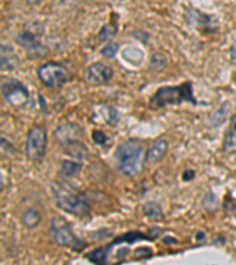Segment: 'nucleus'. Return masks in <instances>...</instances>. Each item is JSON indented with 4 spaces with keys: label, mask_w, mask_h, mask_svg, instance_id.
Returning a JSON list of instances; mask_svg holds the SVG:
<instances>
[{
    "label": "nucleus",
    "mask_w": 236,
    "mask_h": 265,
    "mask_svg": "<svg viewBox=\"0 0 236 265\" xmlns=\"http://www.w3.org/2000/svg\"><path fill=\"white\" fill-rule=\"evenodd\" d=\"M51 193L56 205L68 214L77 218L91 216V202L88 193L82 192L66 180H56L51 184Z\"/></svg>",
    "instance_id": "f257e3e1"
},
{
    "label": "nucleus",
    "mask_w": 236,
    "mask_h": 265,
    "mask_svg": "<svg viewBox=\"0 0 236 265\" xmlns=\"http://www.w3.org/2000/svg\"><path fill=\"white\" fill-rule=\"evenodd\" d=\"M145 153V144L139 139H128L119 144L115 152L119 172L129 178L139 176L147 164Z\"/></svg>",
    "instance_id": "f03ea898"
},
{
    "label": "nucleus",
    "mask_w": 236,
    "mask_h": 265,
    "mask_svg": "<svg viewBox=\"0 0 236 265\" xmlns=\"http://www.w3.org/2000/svg\"><path fill=\"white\" fill-rule=\"evenodd\" d=\"M189 103L191 105H199L194 96V85L191 82H184L175 86H163L156 91L149 99L148 107L154 111L165 109L168 106L181 105Z\"/></svg>",
    "instance_id": "7ed1b4c3"
},
{
    "label": "nucleus",
    "mask_w": 236,
    "mask_h": 265,
    "mask_svg": "<svg viewBox=\"0 0 236 265\" xmlns=\"http://www.w3.org/2000/svg\"><path fill=\"white\" fill-rule=\"evenodd\" d=\"M164 232L163 229L154 227V229H149L148 232H142V231H129V232L122 233L115 238L114 240L110 241L109 244L103 246H98L96 249L91 250L88 254H85V259L91 261L92 264H99L105 265L109 261V256H110L112 249L115 246L121 245V244H131L137 243V241H155L162 236Z\"/></svg>",
    "instance_id": "20e7f679"
},
{
    "label": "nucleus",
    "mask_w": 236,
    "mask_h": 265,
    "mask_svg": "<svg viewBox=\"0 0 236 265\" xmlns=\"http://www.w3.org/2000/svg\"><path fill=\"white\" fill-rule=\"evenodd\" d=\"M49 234L56 245L75 252L81 253L89 246L88 241L78 237L72 229L71 224L62 216H55L50 220Z\"/></svg>",
    "instance_id": "39448f33"
},
{
    "label": "nucleus",
    "mask_w": 236,
    "mask_h": 265,
    "mask_svg": "<svg viewBox=\"0 0 236 265\" xmlns=\"http://www.w3.org/2000/svg\"><path fill=\"white\" fill-rule=\"evenodd\" d=\"M39 82L49 90H61L72 78L71 72L64 64L59 62H48L37 70Z\"/></svg>",
    "instance_id": "423d86ee"
},
{
    "label": "nucleus",
    "mask_w": 236,
    "mask_h": 265,
    "mask_svg": "<svg viewBox=\"0 0 236 265\" xmlns=\"http://www.w3.org/2000/svg\"><path fill=\"white\" fill-rule=\"evenodd\" d=\"M49 136L44 125H33L28 131L25 142V156L31 163H41L48 151Z\"/></svg>",
    "instance_id": "0eeeda50"
},
{
    "label": "nucleus",
    "mask_w": 236,
    "mask_h": 265,
    "mask_svg": "<svg viewBox=\"0 0 236 265\" xmlns=\"http://www.w3.org/2000/svg\"><path fill=\"white\" fill-rule=\"evenodd\" d=\"M37 32L26 29L18 33L16 37V42L19 46L25 50L26 57L30 60H36L45 58L50 55V50L46 45L41 42V38Z\"/></svg>",
    "instance_id": "6e6552de"
},
{
    "label": "nucleus",
    "mask_w": 236,
    "mask_h": 265,
    "mask_svg": "<svg viewBox=\"0 0 236 265\" xmlns=\"http://www.w3.org/2000/svg\"><path fill=\"white\" fill-rule=\"evenodd\" d=\"M184 20L189 28L202 35H215L220 29L218 20L215 16L207 15L197 9H188L184 13Z\"/></svg>",
    "instance_id": "1a4fd4ad"
},
{
    "label": "nucleus",
    "mask_w": 236,
    "mask_h": 265,
    "mask_svg": "<svg viewBox=\"0 0 236 265\" xmlns=\"http://www.w3.org/2000/svg\"><path fill=\"white\" fill-rule=\"evenodd\" d=\"M2 93L6 102L16 109L26 106L30 100L29 89L18 79L10 78L4 80L2 83Z\"/></svg>",
    "instance_id": "9d476101"
},
{
    "label": "nucleus",
    "mask_w": 236,
    "mask_h": 265,
    "mask_svg": "<svg viewBox=\"0 0 236 265\" xmlns=\"http://www.w3.org/2000/svg\"><path fill=\"white\" fill-rule=\"evenodd\" d=\"M115 71L105 63L96 62L88 66L84 71V80L91 86H103L109 84L114 78Z\"/></svg>",
    "instance_id": "9b49d317"
},
{
    "label": "nucleus",
    "mask_w": 236,
    "mask_h": 265,
    "mask_svg": "<svg viewBox=\"0 0 236 265\" xmlns=\"http://www.w3.org/2000/svg\"><path fill=\"white\" fill-rule=\"evenodd\" d=\"M169 151V142L165 138H158L156 139L154 143L151 144L150 147L147 149V153H145V160L147 164H155L161 163L163 158L167 156Z\"/></svg>",
    "instance_id": "f8f14e48"
},
{
    "label": "nucleus",
    "mask_w": 236,
    "mask_h": 265,
    "mask_svg": "<svg viewBox=\"0 0 236 265\" xmlns=\"http://www.w3.org/2000/svg\"><path fill=\"white\" fill-rule=\"evenodd\" d=\"M19 58L12 46L2 44L0 49V69L3 72H11L18 68Z\"/></svg>",
    "instance_id": "ddd939ff"
},
{
    "label": "nucleus",
    "mask_w": 236,
    "mask_h": 265,
    "mask_svg": "<svg viewBox=\"0 0 236 265\" xmlns=\"http://www.w3.org/2000/svg\"><path fill=\"white\" fill-rule=\"evenodd\" d=\"M222 152L225 154H236V115L231 117L230 124L224 132Z\"/></svg>",
    "instance_id": "4468645a"
},
{
    "label": "nucleus",
    "mask_w": 236,
    "mask_h": 265,
    "mask_svg": "<svg viewBox=\"0 0 236 265\" xmlns=\"http://www.w3.org/2000/svg\"><path fill=\"white\" fill-rule=\"evenodd\" d=\"M22 225L28 230H35L41 225L42 214L36 207H29L22 214Z\"/></svg>",
    "instance_id": "2eb2a0df"
},
{
    "label": "nucleus",
    "mask_w": 236,
    "mask_h": 265,
    "mask_svg": "<svg viewBox=\"0 0 236 265\" xmlns=\"http://www.w3.org/2000/svg\"><path fill=\"white\" fill-rule=\"evenodd\" d=\"M83 170V163L77 162V160H63L61 170H59V176L64 179L74 178V177L78 176Z\"/></svg>",
    "instance_id": "dca6fc26"
},
{
    "label": "nucleus",
    "mask_w": 236,
    "mask_h": 265,
    "mask_svg": "<svg viewBox=\"0 0 236 265\" xmlns=\"http://www.w3.org/2000/svg\"><path fill=\"white\" fill-rule=\"evenodd\" d=\"M142 212L152 222H164L165 216L161 205L156 202H147L143 204Z\"/></svg>",
    "instance_id": "f3484780"
},
{
    "label": "nucleus",
    "mask_w": 236,
    "mask_h": 265,
    "mask_svg": "<svg viewBox=\"0 0 236 265\" xmlns=\"http://www.w3.org/2000/svg\"><path fill=\"white\" fill-rule=\"evenodd\" d=\"M231 110V104L230 102H224L222 105L218 107L212 115L209 117V124L211 127H220L225 123V120L228 118L229 112Z\"/></svg>",
    "instance_id": "a211bd4d"
},
{
    "label": "nucleus",
    "mask_w": 236,
    "mask_h": 265,
    "mask_svg": "<svg viewBox=\"0 0 236 265\" xmlns=\"http://www.w3.org/2000/svg\"><path fill=\"white\" fill-rule=\"evenodd\" d=\"M64 147V151L66 154L69 156L74 157V158H77L78 160H81L85 157H88V149L82 142H79L78 139L71 140V142H68L62 145Z\"/></svg>",
    "instance_id": "6ab92c4d"
},
{
    "label": "nucleus",
    "mask_w": 236,
    "mask_h": 265,
    "mask_svg": "<svg viewBox=\"0 0 236 265\" xmlns=\"http://www.w3.org/2000/svg\"><path fill=\"white\" fill-rule=\"evenodd\" d=\"M168 58L164 53L156 52L151 56L150 63H149V70L152 72H161L167 68Z\"/></svg>",
    "instance_id": "aec40b11"
},
{
    "label": "nucleus",
    "mask_w": 236,
    "mask_h": 265,
    "mask_svg": "<svg viewBox=\"0 0 236 265\" xmlns=\"http://www.w3.org/2000/svg\"><path fill=\"white\" fill-rule=\"evenodd\" d=\"M118 33V26L116 23H109L102 26V29L98 32L99 42H109Z\"/></svg>",
    "instance_id": "412c9836"
},
{
    "label": "nucleus",
    "mask_w": 236,
    "mask_h": 265,
    "mask_svg": "<svg viewBox=\"0 0 236 265\" xmlns=\"http://www.w3.org/2000/svg\"><path fill=\"white\" fill-rule=\"evenodd\" d=\"M203 207L208 212H216V211L220 209V202H218V199L216 198L215 194L210 192V191L205 194L203 199Z\"/></svg>",
    "instance_id": "4be33fe9"
},
{
    "label": "nucleus",
    "mask_w": 236,
    "mask_h": 265,
    "mask_svg": "<svg viewBox=\"0 0 236 265\" xmlns=\"http://www.w3.org/2000/svg\"><path fill=\"white\" fill-rule=\"evenodd\" d=\"M119 48H121V45H119L118 43L109 42L104 48L101 50V56L105 59H112L116 55H117Z\"/></svg>",
    "instance_id": "5701e85b"
},
{
    "label": "nucleus",
    "mask_w": 236,
    "mask_h": 265,
    "mask_svg": "<svg viewBox=\"0 0 236 265\" xmlns=\"http://www.w3.org/2000/svg\"><path fill=\"white\" fill-rule=\"evenodd\" d=\"M134 260H145L154 257V251H152L150 247L141 246L137 247V249L134 251Z\"/></svg>",
    "instance_id": "b1692460"
},
{
    "label": "nucleus",
    "mask_w": 236,
    "mask_h": 265,
    "mask_svg": "<svg viewBox=\"0 0 236 265\" xmlns=\"http://www.w3.org/2000/svg\"><path fill=\"white\" fill-rule=\"evenodd\" d=\"M108 112V119H106V124L110 126H116L119 123V112L117 109H115L114 106H109L106 109Z\"/></svg>",
    "instance_id": "393cba45"
},
{
    "label": "nucleus",
    "mask_w": 236,
    "mask_h": 265,
    "mask_svg": "<svg viewBox=\"0 0 236 265\" xmlns=\"http://www.w3.org/2000/svg\"><path fill=\"white\" fill-rule=\"evenodd\" d=\"M91 137H92V140H94V143L98 146H104L106 145V143H108V136L105 135L104 131L94 130L92 131Z\"/></svg>",
    "instance_id": "a878e982"
},
{
    "label": "nucleus",
    "mask_w": 236,
    "mask_h": 265,
    "mask_svg": "<svg viewBox=\"0 0 236 265\" xmlns=\"http://www.w3.org/2000/svg\"><path fill=\"white\" fill-rule=\"evenodd\" d=\"M223 209L227 213L229 214H234L236 212V203L235 200L232 199V197H227L224 200L223 204Z\"/></svg>",
    "instance_id": "bb28decb"
},
{
    "label": "nucleus",
    "mask_w": 236,
    "mask_h": 265,
    "mask_svg": "<svg viewBox=\"0 0 236 265\" xmlns=\"http://www.w3.org/2000/svg\"><path fill=\"white\" fill-rule=\"evenodd\" d=\"M2 147H3V150L8 151V152L15 153V151H16L15 145H13L12 143H10L8 139L4 138V137H2Z\"/></svg>",
    "instance_id": "cd10ccee"
},
{
    "label": "nucleus",
    "mask_w": 236,
    "mask_h": 265,
    "mask_svg": "<svg viewBox=\"0 0 236 265\" xmlns=\"http://www.w3.org/2000/svg\"><path fill=\"white\" fill-rule=\"evenodd\" d=\"M195 178V171L194 170H185L184 173H183V180L184 182H190V180H192Z\"/></svg>",
    "instance_id": "c85d7f7f"
},
{
    "label": "nucleus",
    "mask_w": 236,
    "mask_h": 265,
    "mask_svg": "<svg viewBox=\"0 0 236 265\" xmlns=\"http://www.w3.org/2000/svg\"><path fill=\"white\" fill-rule=\"evenodd\" d=\"M229 53H230V62L232 65L236 66V44L231 46L230 50H229Z\"/></svg>",
    "instance_id": "c756f323"
},
{
    "label": "nucleus",
    "mask_w": 236,
    "mask_h": 265,
    "mask_svg": "<svg viewBox=\"0 0 236 265\" xmlns=\"http://www.w3.org/2000/svg\"><path fill=\"white\" fill-rule=\"evenodd\" d=\"M205 237H207V234H205V232H203V231H197L196 232V236H195V239L199 241V240H204Z\"/></svg>",
    "instance_id": "7c9ffc66"
},
{
    "label": "nucleus",
    "mask_w": 236,
    "mask_h": 265,
    "mask_svg": "<svg viewBox=\"0 0 236 265\" xmlns=\"http://www.w3.org/2000/svg\"><path fill=\"white\" fill-rule=\"evenodd\" d=\"M25 3L30 6H38L43 3V0H25Z\"/></svg>",
    "instance_id": "2f4dec72"
}]
</instances>
